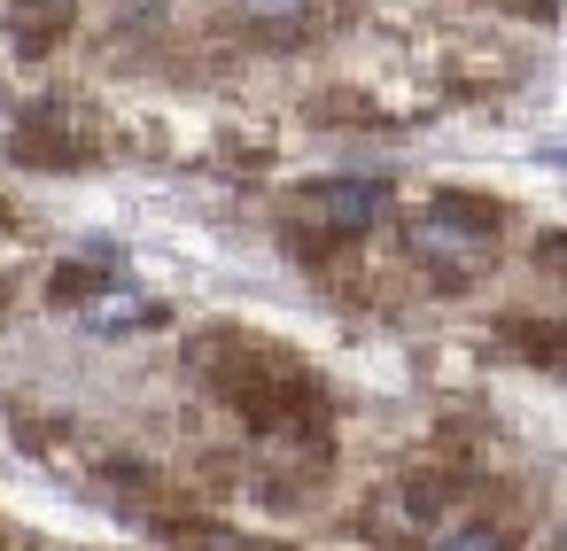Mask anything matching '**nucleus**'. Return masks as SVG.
I'll list each match as a JSON object with an SVG mask.
<instances>
[{"instance_id": "7ed1b4c3", "label": "nucleus", "mask_w": 567, "mask_h": 551, "mask_svg": "<svg viewBox=\"0 0 567 551\" xmlns=\"http://www.w3.org/2000/svg\"><path fill=\"white\" fill-rule=\"evenodd\" d=\"M71 24H79V0H9V40H17V55L63 48Z\"/></svg>"}, {"instance_id": "0eeeda50", "label": "nucleus", "mask_w": 567, "mask_h": 551, "mask_svg": "<svg viewBox=\"0 0 567 551\" xmlns=\"http://www.w3.org/2000/svg\"><path fill=\"white\" fill-rule=\"evenodd\" d=\"M551 551H567V528H559V543H551Z\"/></svg>"}, {"instance_id": "f03ea898", "label": "nucleus", "mask_w": 567, "mask_h": 551, "mask_svg": "<svg viewBox=\"0 0 567 551\" xmlns=\"http://www.w3.org/2000/svg\"><path fill=\"white\" fill-rule=\"evenodd\" d=\"M288 210H296V226L350 241V233H365V226L389 210V187H381V179H303V187L288 195Z\"/></svg>"}, {"instance_id": "39448f33", "label": "nucleus", "mask_w": 567, "mask_h": 551, "mask_svg": "<svg viewBox=\"0 0 567 551\" xmlns=\"http://www.w3.org/2000/svg\"><path fill=\"white\" fill-rule=\"evenodd\" d=\"M427 551H513V543H505V528H489V520H466V528H443Z\"/></svg>"}, {"instance_id": "f257e3e1", "label": "nucleus", "mask_w": 567, "mask_h": 551, "mask_svg": "<svg viewBox=\"0 0 567 551\" xmlns=\"http://www.w3.org/2000/svg\"><path fill=\"white\" fill-rule=\"evenodd\" d=\"M497 226H505V210H497L489 195H435V202L412 218L404 249H412V264L435 272L443 288H466V280H482V272L497 264Z\"/></svg>"}, {"instance_id": "423d86ee", "label": "nucleus", "mask_w": 567, "mask_h": 551, "mask_svg": "<svg viewBox=\"0 0 567 551\" xmlns=\"http://www.w3.org/2000/svg\"><path fill=\"white\" fill-rule=\"evenodd\" d=\"M536 264H544V272H559V280H567V233H544V241H536Z\"/></svg>"}, {"instance_id": "20e7f679", "label": "nucleus", "mask_w": 567, "mask_h": 551, "mask_svg": "<svg viewBox=\"0 0 567 551\" xmlns=\"http://www.w3.org/2000/svg\"><path fill=\"white\" fill-rule=\"evenodd\" d=\"M234 9H241V24L257 40H311V24H319L327 0H234Z\"/></svg>"}]
</instances>
